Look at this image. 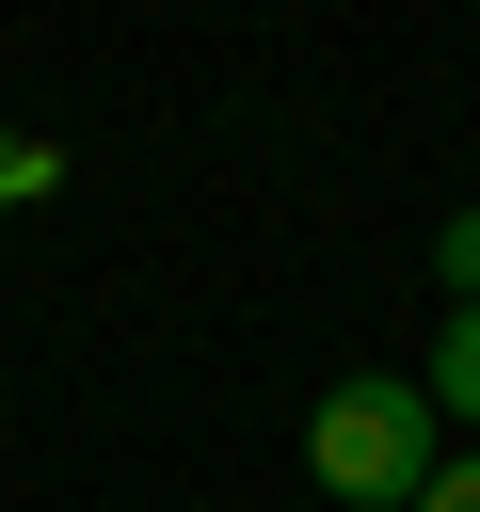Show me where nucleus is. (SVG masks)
<instances>
[{
  "label": "nucleus",
  "instance_id": "20e7f679",
  "mask_svg": "<svg viewBox=\"0 0 480 512\" xmlns=\"http://www.w3.org/2000/svg\"><path fill=\"white\" fill-rule=\"evenodd\" d=\"M432 272H448V304H480V208H448V224H432Z\"/></svg>",
  "mask_w": 480,
  "mask_h": 512
},
{
  "label": "nucleus",
  "instance_id": "39448f33",
  "mask_svg": "<svg viewBox=\"0 0 480 512\" xmlns=\"http://www.w3.org/2000/svg\"><path fill=\"white\" fill-rule=\"evenodd\" d=\"M416 512H480V448H464V464H432V496H416Z\"/></svg>",
  "mask_w": 480,
  "mask_h": 512
},
{
  "label": "nucleus",
  "instance_id": "7ed1b4c3",
  "mask_svg": "<svg viewBox=\"0 0 480 512\" xmlns=\"http://www.w3.org/2000/svg\"><path fill=\"white\" fill-rule=\"evenodd\" d=\"M64 192V144H0V208H48Z\"/></svg>",
  "mask_w": 480,
  "mask_h": 512
},
{
  "label": "nucleus",
  "instance_id": "f03ea898",
  "mask_svg": "<svg viewBox=\"0 0 480 512\" xmlns=\"http://www.w3.org/2000/svg\"><path fill=\"white\" fill-rule=\"evenodd\" d=\"M432 416H480V304H448V336H432Z\"/></svg>",
  "mask_w": 480,
  "mask_h": 512
},
{
  "label": "nucleus",
  "instance_id": "f257e3e1",
  "mask_svg": "<svg viewBox=\"0 0 480 512\" xmlns=\"http://www.w3.org/2000/svg\"><path fill=\"white\" fill-rule=\"evenodd\" d=\"M304 464H320V496H352V512H416L432 496V384H320V416H304Z\"/></svg>",
  "mask_w": 480,
  "mask_h": 512
}]
</instances>
